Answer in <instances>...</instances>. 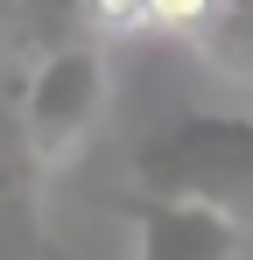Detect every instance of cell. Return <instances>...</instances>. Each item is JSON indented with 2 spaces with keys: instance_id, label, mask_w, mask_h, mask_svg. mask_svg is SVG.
<instances>
[{
  "instance_id": "obj_1",
  "label": "cell",
  "mask_w": 253,
  "mask_h": 260,
  "mask_svg": "<svg viewBox=\"0 0 253 260\" xmlns=\"http://www.w3.org/2000/svg\"><path fill=\"white\" fill-rule=\"evenodd\" d=\"M134 190L211 197L253 225V113H176L134 148Z\"/></svg>"
},
{
  "instance_id": "obj_3",
  "label": "cell",
  "mask_w": 253,
  "mask_h": 260,
  "mask_svg": "<svg viewBox=\"0 0 253 260\" xmlns=\"http://www.w3.org/2000/svg\"><path fill=\"white\" fill-rule=\"evenodd\" d=\"M134 260H246V218L211 197H148L134 190Z\"/></svg>"
},
{
  "instance_id": "obj_6",
  "label": "cell",
  "mask_w": 253,
  "mask_h": 260,
  "mask_svg": "<svg viewBox=\"0 0 253 260\" xmlns=\"http://www.w3.org/2000/svg\"><path fill=\"white\" fill-rule=\"evenodd\" d=\"M21 28H28V43L42 49H56V43H71L84 28V0H21Z\"/></svg>"
},
{
  "instance_id": "obj_4",
  "label": "cell",
  "mask_w": 253,
  "mask_h": 260,
  "mask_svg": "<svg viewBox=\"0 0 253 260\" xmlns=\"http://www.w3.org/2000/svg\"><path fill=\"white\" fill-rule=\"evenodd\" d=\"M42 155L21 127V99L0 91V260L42 253Z\"/></svg>"
},
{
  "instance_id": "obj_5",
  "label": "cell",
  "mask_w": 253,
  "mask_h": 260,
  "mask_svg": "<svg viewBox=\"0 0 253 260\" xmlns=\"http://www.w3.org/2000/svg\"><path fill=\"white\" fill-rule=\"evenodd\" d=\"M190 49L225 78H253V0H211V21Z\"/></svg>"
},
{
  "instance_id": "obj_2",
  "label": "cell",
  "mask_w": 253,
  "mask_h": 260,
  "mask_svg": "<svg viewBox=\"0 0 253 260\" xmlns=\"http://www.w3.org/2000/svg\"><path fill=\"white\" fill-rule=\"evenodd\" d=\"M106 99H113V63H106L99 36H71V43H56V49L36 56V71L21 85V127L36 141L42 169H64L91 141Z\"/></svg>"
},
{
  "instance_id": "obj_8",
  "label": "cell",
  "mask_w": 253,
  "mask_h": 260,
  "mask_svg": "<svg viewBox=\"0 0 253 260\" xmlns=\"http://www.w3.org/2000/svg\"><path fill=\"white\" fill-rule=\"evenodd\" d=\"M211 21V0H148V36H176L197 43V28Z\"/></svg>"
},
{
  "instance_id": "obj_7",
  "label": "cell",
  "mask_w": 253,
  "mask_h": 260,
  "mask_svg": "<svg viewBox=\"0 0 253 260\" xmlns=\"http://www.w3.org/2000/svg\"><path fill=\"white\" fill-rule=\"evenodd\" d=\"M84 28H91L99 43L148 36V0H84Z\"/></svg>"
}]
</instances>
